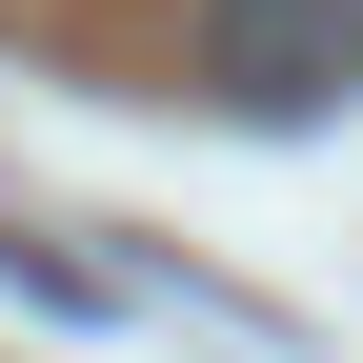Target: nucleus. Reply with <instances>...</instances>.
<instances>
[{
    "instance_id": "obj_1",
    "label": "nucleus",
    "mask_w": 363,
    "mask_h": 363,
    "mask_svg": "<svg viewBox=\"0 0 363 363\" xmlns=\"http://www.w3.org/2000/svg\"><path fill=\"white\" fill-rule=\"evenodd\" d=\"M202 81L242 121H343L363 101V0H202Z\"/></svg>"
}]
</instances>
